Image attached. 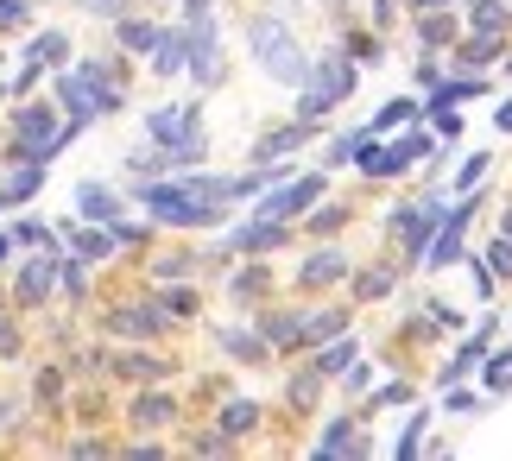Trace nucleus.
<instances>
[{"label":"nucleus","mask_w":512,"mask_h":461,"mask_svg":"<svg viewBox=\"0 0 512 461\" xmlns=\"http://www.w3.org/2000/svg\"><path fill=\"white\" fill-rule=\"evenodd\" d=\"M253 45H260V57H266V70L272 76H285V83H304V57H298V45L272 26V19H260L253 26Z\"/></svg>","instance_id":"obj_1"}]
</instances>
